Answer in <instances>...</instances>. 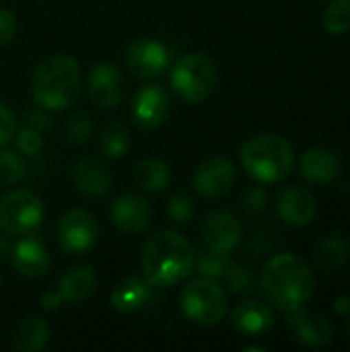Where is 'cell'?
Wrapping results in <instances>:
<instances>
[{
  "instance_id": "obj_20",
  "label": "cell",
  "mask_w": 350,
  "mask_h": 352,
  "mask_svg": "<svg viewBox=\"0 0 350 352\" xmlns=\"http://www.w3.org/2000/svg\"><path fill=\"white\" fill-rule=\"evenodd\" d=\"M231 326L243 336L258 338L272 330L274 316H272V309L260 301H243L233 309Z\"/></svg>"
},
{
  "instance_id": "obj_32",
  "label": "cell",
  "mask_w": 350,
  "mask_h": 352,
  "mask_svg": "<svg viewBox=\"0 0 350 352\" xmlns=\"http://www.w3.org/2000/svg\"><path fill=\"white\" fill-rule=\"evenodd\" d=\"M225 280L229 285V289L235 293V295H250L254 293L256 289V283H254V276L248 268L239 266V264H231V268L227 270L225 274Z\"/></svg>"
},
{
  "instance_id": "obj_43",
  "label": "cell",
  "mask_w": 350,
  "mask_h": 352,
  "mask_svg": "<svg viewBox=\"0 0 350 352\" xmlns=\"http://www.w3.org/2000/svg\"><path fill=\"white\" fill-rule=\"evenodd\" d=\"M349 334H350V324H349Z\"/></svg>"
},
{
  "instance_id": "obj_28",
  "label": "cell",
  "mask_w": 350,
  "mask_h": 352,
  "mask_svg": "<svg viewBox=\"0 0 350 352\" xmlns=\"http://www.w3.org/2000/svg\"><path fill=\"white\" fill-rule=\"evenodd\" d=\"M322 23L328 33L342 35L350 31V0H334L322 14Z\"/></svg>"
},
{
  "instance_id": "obj_18",
  "label": "cell",
  "mask_w": 350,
  "mask_h": 352,
  "mask_svg": "<svg viewBox=\"0 0 350 352\" xmlns=\"http://www.w3.org/2000/svg\"><path fill=\"white\" fill-rule=\"evenodd\" d=\"M153 285L144 276H126L111 289L109 303L120 314H134L153 301Z\"/></svg>"
},
{
  "instance_id": "obj_14",
  "label": "cell",
  "mask_w": 350,
  "mask_h": 352,
  "mask_svg": "<svg viewBox=\"0 0 350 352\" xmlns=\"http://www.w3.org/2000/svg\"><path fill=\"white\" fill-rule=\"evenodd\" d=\"M111 221L124 235H142L153 225V208L140 196L122 194L111 202Z\"/></svg>"
},
{
  "instance_id": "obj_7",
  "label": "cell",
  "mask_w": 350,
  "mask_h": 352,
  "mask_svg": "<svg viewBox=\"0 0 350 352\" xmlns=\"http://www.w3.org/2000/svg\"><path fill=\"white\" fill-rule=\"evenodd\" d=\"M43 223V204L29 190H14L0 198V229L8 235H27Z\"/></svg>"
},
{
  "instance_id": "obj_8",
  "label": "cell",
  "mask_w": 350,
  "mask_h": 352,
  "mask_svg": "<svg viewBox=\"0 0 350 352\" xmlns=\"http://www.w3.org/2000/svg\"><path fill=\"white\" fill-rule=\"evenodd\" d=\"M56 237L62 252L85 256L99 241V221L85 208H70L58 219Z\"/></svg>"
},
{
  "instance_id": "obj_21",
  "label": "cell",
  "mask_w": 350,
  "mask_h": 352,
  "mask_svg": "<svg viewBox=\"0 0 350 352\" xmlns=\"http://www.w3.org/2000/svg\"><path fill=\"white\" fill-rule=\"evenodd\" d=\"M342 161L330 148H309L301 157V173L311 184H330L340 175Z\"/></svg>"
},
{
  "instance_id": "obj_38",
  "label": "cell",
  "mask_w": 350,
  "mask_h": 352,
  "mask_svg": "<svg viewBox=\"0 0 350 352\" xmlns=\"http://www.w3.org/2000/svg\"><path fill=\"white\" fill-rule=\"evenodd\" d=\"M270 235L266 233V231H258V233H254V237H252V252H254V256H264L270 248H272V239H268Z\"/></svg>"
},
{
  "instance_id": "obj_29",
  "label": "cell",
  "mask_w": 350,
  "mask_h": 352,
  "mask_svg": "<svg viewBox=\"0 0 350 352\" xmlns=\"http://www.w3.org/2000/svg\"><path fill=\"white\" fill-rule=\"evenodd\" d=\"M25 161L19 153L2 148L0 151V188H10L25 177Z\"/></svg>"
},
{
  "instance_id": "obj_34",
  "label": "cell",
  "mask_w": 350,
  "mask_h": 352,
  "mask_svg": "<svg viewBox=\"0 0 350 352\" xmlns=\"http://www.w3.org/2000/svg\"><path fill=\"white\" fill-rule=\"evenodd\" d=\"M241 206L248 214L258 217L268 208V194L260 186H250L241 194Z\"/></svg>"
},
{
  "instance_id": "obj_31",
  "label": "cell",
  "mask_w": 350,
  "mask_h": 352,
  "mask_svg": "<svg viewBox=\"0 0 350 352\" xmlns=\"http://www.w3.org/2000/svg\"><path fill=\"white\" fill-rule=\"evenodd\" d=\"M167 214L175 225H190L196 219V202L190 194H175L167 204Z\"/></svg>"
},
{
  "instance_id": "obj_11",
  "label": "cell",
  "mask_w": 350,
  "mask_h": 352,
  "mask_svg": "<svg viewBox=\"0 0 350 352\" xmlns=\"http://www.w3.org/2000/svg\"><path fill=\"white\" fill-rule=\"evenodd\" d=\"M91 101L101 109H116L126 95V78L118 66L109 62L95 64L87 78Z\"/></svg>"
},
{
  "instance_id": "obj_9",
  "label": "cell",
  "mask_w": 350,
  "mask_h": 352,
  "mask_svg": "<svg viewBox=\"0 0 350 352\" xmlns=\"http://www.w3.org/2000/svg\"><path fill=\"white\" fill-rule=\"evenodd\" d=\"M241 223L231 210H212L202 223V243L204 250L229 256L241 243Z\"/></svg>"
},
{
  "instance_id": "obj_24",
  "label": "cell",
  "mask_w": 350,
  "mask_h": 352,
  "mask_svg": "<svg viewBox=\"0 0 350 352\" xmlns=\"http://www.w3.org/2000/svg\"><path fill=\"white\" fill-rule=\"evenodd\" d=\"M50 338H52L50 324L41 318L31 316L17 326L12 334V346L21 352H39L50 344Z\"/></svg>"
},
{
  "instance_id": "obj_16",
  "label": "cell",
  "mask_w": 350,
  "mask_h": 352,
  "mask_svg": "<svg viewBox=\"0 0 350 352\" xmlns=\"http://www.w3.org/2000/svg\"><path fill=\"white\" fill-rule=\"evenodd\" d=\"M12 266L25 278H41L50 270V254L39 237L33 233L21 235V239L12 248Z\"/></svg>"
},
{
  "instance_id": "obj_39",
  "label": "cell",
  "mask_w": 350,
  "mask_h": 352,
  "mask_svg": "<svg viewBox=\"0 0 350 352\" xmlns=\"http://www.w3.org/2000/svg\"><path fill=\"white\" fill-rule=\"evenodd\" d=\"M12 248H14V243H12L10 235H8L6 231H2V233H0V262L10 260V256H12Z\"/></svg>"
},
{
  "instance_id": "obj_40",
  "label": "cell",
  "mask_w": 350,
  "mask_h": 352,
  "mask_svg": "<svg viewBox=\"0 0 350 352\" xmlns=\"http://www.w3.org/2000/svg\"><path fill=\"white\" fill-rule=\"evenodd\" d=\"M60 305H62V299H60L58 291H56V293H45V295L41 297V307H43L45 311H56Z\"/></svg>"
},
{
  "instance_id": "obj_42",
  "label": "cell",
  "mask_w": 350,
  "mask_h": 352,
  "mask_svg": "<svg viewBox=\"0 0 350 352\" xmlns=\"http://www.w3.org/2000/svg\"><path fill=\"white\" fill-rule=\"evenodd\" d=\"M0 285H2V276H0Z\"/></svg>"
},
{
  "instance_id": "obj_10",
  "label": "cell",
  "mask_w": 350,
  "mask_h": 352,
  "mask_svg": "<svg viewBox=\"0 0 350 352\" xmlns=\"http://www.w3.org/2000/svg\"><path fill=\"white\" fill-rule=\"evenodd\" d=\"M126 66L138 78H159L169 68V50L161 41L151 37L136 39L126 50Z\"/></svg>"
},
{
  "instance_id": "obj_33",
  "label": "cell",
  "mask_w": 350,
  "mask_h": 352,
  "mask_svg": "<svg viewBox=\"0 0 350 352\" xmlns=\"http://www.w3.org/2000/svg\"><path fill=\"white\" fill-rule=\"evenodd\" d=\"M12 140L17 142L19 153H23L25 157H37L41 153V148H43L41 132L35 130V128H29V126H23L21 130H17Z\"/></svg>"
},
{
  "instance_id": "obj_1",
  "label": "cell",
  "mask_w": 350,
  "mask_h": 352,
  "mask_svg": "<svg viewBox=\"0 0 350 352\" xmlns=\"http://www.w3.org/2000/svg\"><path fill=\"white\" fill-rule=\"evenodd\" d=\"M196 266L194 245L177 231H161L144 241L140 252L142 276L157 289L186 280Z\"/></svg>"
},
{
  "instance_id": "obj_15",
  "label": "cell",
  "mask_w": 350,
  "mask_h": 352,
  "mask_svg": "<svg viewBox=\"0 0 350 352\" xmlns=\"http://www.w3.org/2000/svg\"><path fill=\"white\" fill-rule=\"evenodd\" d=\"M70 179L74 190L87 198H103L111 190V173L95 157L78 159L70 169Z\"/></svg>"
},
{
  "instance_id": "obj_23",
  "label": "cell",
  "mask_w": 350,
  "mask_h": 352,
  "mask_svg": "<svg viewBox=\"0 0 350 352\" xmlns=\"http://www.w3.org/2000/svg\"><path fill=\"white\" fill-rule=\"evenodd\" d=\"M132 179L142 192L161 194L171 184V169L161 159H142L134 165Z\"/></svg>"
},
{
  "instance_id": "obj_3",
  "label": "cell",
  "mask_w": 350,
  "mask_h": 352,
  "mask_svg": "<svg viewBox=\"0 0 350 352\" xmlns=\"http://www.w3.org/2000/svg\"><path fill=\"white\" fill-rule=\"evenodd\" d=\"M262 289L274 307L291 314L314 297L316 276L301 258L281 254L266 262L262 270Z\"/></svg>"
},
{
  "instance_id": "obj_12",
  "label": "cell",
  "mask_w": 350,
  "mask_h": 352,
  "mask_svg": "<svg viewBox=\"0 0 350 352\" xmlns=\"http://www.w3.org/2000/svg\"><path fill=\"white\" fill-rule=\"evenodd\" d=\"M237 182V169L227 157H210L202 161L192 177L194 190L204 198L225 196Z\"/></svg>"
},
{
  "instance_id": "obj_17",
  "label": "cell",
  "mask_w": 350,
  "mask_h": 352,
  "mask_svg": "<svg viewBox=\"0 0 350 352\" xmlns=\"http://www.w3.org/2000/svg\"><path fill=\"white\" fill-rule=\"evenodd\" d=\"M289 326L295 332L297 340L305 346H324L332 340V324L326 316L318 314V311H305L295 309L289 314Z\"/></svg>"
},
{
  "instance_id": "obj_30",
  "label": "cell",
  "mask_w": 350,
  "mask_h": 352,
  "mask_svg": "<svg viewBox=\"0 0 350 352\" xmlns=\"http://www.w3.org/2000/svg\"><path fill=\"white\" fill-rule=\"evenodd\" d=\"M231 260L229 256H219V254H212L208 250H202L200 256L196 254V266L198 272L206 278H215V280H225V274L227 270L231 268Z\"/></svg>"
},
{
  "instance_id": "obj_36",
  "label": "cell",
  "mask_w": 350,
  "mask_h": 352,
  "mask_svg": "<svg viewBox=\"0 0 350 352\" xmlns=\"http://www.w3.org/2000/svg\"><path fill=\"white\" fill-rule=\"evenodd\" d=\"M14 33H17V19H14V14L8 8L0 6V47L10 43Z\"/></svg>"
},
{
  "instance_id": "obj_35",
  "label": "cell",
  "mask_w": 350,
  "mask_h": 352,
  "mask_svg": "<svg viewBox=\"0 0 350 352\" xmlns=\"http://www.w3.org/2000/svg\"><path fill=\"white\" fill-rule=\"evenodd\" d=\"M17 130H19V122H17L14 111L6 103L0 101V146L8 144L14 138Z\"/></svg>"
},
{
  "instance_id": "obj_13",
  "label": "cell",
  "mask_w": 350,
  "mask_h": 352,
  "mask_svg": "<svg viewBox=\"0 0 350 352\" xmlns=\"http://www.w3.org/2000/svg\"><path fill=\"white\" fill-rule=\"evenodd\" d=\"M171 111V101L161 85H144L136 91L132 101V118L142 130L161 128Z\"/></svg>"
},
{
  "instance_id": "obj_2",
  "label": "cell",
  "mask_w": 350,
  "mask_h": 352,
  "mask_svg": "<svg viewBox=\"0 0 350 352\" xmlns=\"http://www.w3.org/2000/svg\"><path fill=\"white\" fill-rule=\"evenodd\" d=\"M83 91L80 66L72 56L54 54L37 64L31 76V97L47 111L72 107Z\"/></svg>"
},
{
  "instance_id": "obj_26",
  "label": "cell",
  "mask_w": 350,
  "mask_h": 352,
  "mask_svg": "<svg viewBox=\"0 0 350 352\" xmlns=\"http://www.w3.org/2000/svg\"><path fill=\"white\" fill-rule=\"evenodd\" d=\"M97 144H99L101 155H105L107 159H122L124 155H128L132 146V136H130V130L122 122L111 120L103 126Z\"/></svg>"
},
{
  "instance_id": "obj_25",
  "label": "cell",
  "mask_w": 350,
  "mask_h": 352,
  "mask_svg": "<svg viewBox=\"0 0 350 352\" xmlns=\"http://www.w3.org/2000/svg\"><path fill=\"white\" fill-rule=\"evenodd\" d=\"M350 258L349 241L340 235H330L322 239L316 248V264L326 272H336L344 268Z\"/></svg>"
},
{
  "instance_id": "obj_6",
  "label": "cell",
  "mask_w": 350,
  "mask_h": 352,
  "mask_svg": "<svg viewBox=\"0 0 350 352\" xmlns=\"http://www.w3.org/2000/svg\"><path fill=\"white\" fill-rule=\"evenodd\" d=\"M179 309L198 326H215L227 316L229 299L215 278L202 276L184 287L179 293Z\"/></svg>"
},
{
  "instance_id": "obj_22",
  "label": "cell",
  "mask_w": 350,
  "mask_h": 352,
  "mask_svg": "<svg viewBox=\"0 0 350 352\" xmlns=\"http://www.w3.org/2000/svg\"><path fill=\"white\" fill-rule=\"evenodd\" d=\"M97 289V272L91 266H78L68 270L58 280V295L62 303L68 305H80L85 303Z\"/></svg>"
},
{
  "instance_id": "obj_19",
  "label": "cell",
  "mask_w": 350,
  "mask_h": 352,
  "mask_svg": "<svg viewBox=\"0 0 350 352\" xmlns=\"http://www.w3.org/2000/svg\"><path fill=\"white\" fill-rule=\"evenodd\" d=\"M278 214L291 227H305L316 217V198L299 186L285 188L278 196Z\"/></svg>"
},
{
  "instance_id": "obj_5",
  "label": "cell",
  "mask_w": 350,
  "mask_h": 352,
  "mask_svg": "<svg viewBox=\"0 0 350 352\" xmlns=\"http://www.w3.org/2000/svg\"><path fill=\"white\" fill-rule=\"evenodd\" d=\"M217 82L219 66L208 54L202 52L182 56L169 72V85L173 93L186 103L204 101L215 91Z\"/></svg>"
},
{
  "instance_id": "obj_4",
  "label": "cell",
  "mask_w": 350,
  "mask_h": 352,
  "mask_svg": "<svg viewBox=\"0 0 350 352\" xmlns=\"http://www.w3.org/2000/svg\"><path fill=\"white\" fill-rule=\"evenodd\" d=\"M243 169L262 184H278L287 179L295 165V151L281 134H256L248 138L239 151Z\"/></svg>"
},
{
  "instance_id": "obj_37",
  "label": "cell",
  "mask_w": 350,
  "mask_h": 352,
  "mask_svg": "<svg viewBox=\"0 0 350 352\" xmlns=\"http://www.w3.org/2000/svg\"><path fill=\"white\" fill-rule=\"evenodd\" d=\"M23 126L35 128L39 132H47V130H52V120L45 113H41L37 109H31V111H27V116L23 120Z\"/></svg>"
},
{
  "instance_id": "obj_27",
  "label": "cell",
  "mask_w": 350,
  "mask_h": 352,
  "mask_svg": "<svg viewBox=\"0 0 350 352\" xmlns=\"http://www.w3.org/2000/svg\"><path fill=\"white\" fill-rule=\"evenodd\" d=\"M64 132H66L68 142L83 146L93 136V118L89 116V111H83V109L72 111L64 122Z\"/></svg>"
},
{
  "instance_id": "obj_41",
  "label": "cell",
  "mask_w": 350,
  "mask_h": 352,
  "mask_svg": "<svg viewBox=\"0 0 350 352\" xmlns=\"http://www.w3.org/2000/svg\"><path fill=\"white\" fill-rule=\"evenodd\" d=\"M334 309H336V314H340V316H350L349 297H340V299H336V301H334Z\"/></svg>"
}]
</instances>
